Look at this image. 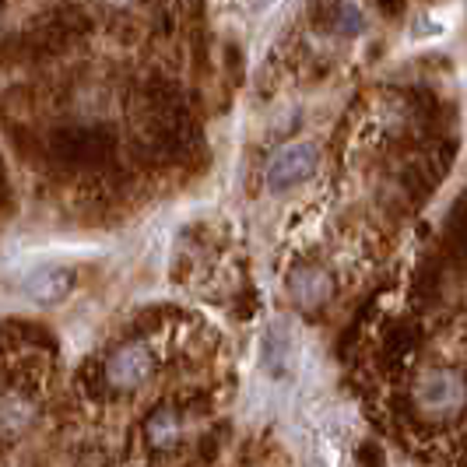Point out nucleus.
<instances>
[{
    "label": "nucleus",
    "mask_w": 467,
    "mask_h": 467,
    "mask_svg": "<svg viewBox=\"0 0 467 467\" xmlns=\"http://www.w3.org/2000/svg\"><path fill=\"white\" fill-rule=\"evenodd\" d=\"M408 404L425 425H450L467 411V376L450 366L421 369L411 379Z\"/></svg>",
    "instance_id": "nucleus-1"
},
{
    "label": "nucleus",
    "mask_w": 467,
    "mask_h": 467,
    "mask_svg": "<svg viewBox=\"0 0 467 467\" xmlns=\"http://www.w3.org/2000/svg\"><path fill=\"white\" fill-rule=\"evenodd\" d=\"M102 4H109V7H127V4H134V0H102Z\"/></svg>",
    "instance_id": "nucleus-9"
},
{
    "label": "nucleus",
    "mask_w": 467,
    "mask_h": 467,
    "mask_svg": "<svg viewBox=\"0 0 467 467\" xmlns=\"http://www.w3.org/2000/svg\"><path fill=\"white\" fill-rule=\"evenodd\" d=\"M144 436H148V443L155 446V450H169V446L180 443V436H183V419H180V411L176 408H159V411H151L148 421H144Z\"/></svg>",
    "instance_id": "nucleus-8"
},
{
    "label": "nucleus",
    "mask_w": 467,
    "mask_h": 467,
    "mask_svg": "<svg viewBox=\"0 0 467 467\" xmlns=\"http://www.w3.org/2000/svg\"><path fill=\"white\" fill-rule=\"evenodd\" d=\"M70 288H74V275H70L67 267H57V264L39 267V271H32V275L25 278V296L39 306L64 303L70 296Z\"/></svg>",
    "instance_id": "nucleus-5"
},
{
    "label": "nucleus",
    "mask_w": 467,
    "mask_h": 467,
    "mask_svg": "<svg viewBox=\"0 0 467 467\" xmlns=\"http://www.w3.org/2000/svg\"><path fill=\"white\" fill-rule=\"evenodd\" d=\"M32 421H36V404L28 394H22V390L0 394V440H18Z\"/></svg>",
    "instance_id": "nucleus-7"
},
{
    "label": "nucleus",
    "mask_w": 467,
    "mask_h": 467,
    "mask_svg": "<svg viewBox=\"0 0 467 467\" xmlns=\"http://www.w3.org/2000/svg\"><path fill=\"white\" fill-rule=\"evenodd\" d=\"M288 296L299 309H320L334 296V281L324 267H296L288 275Z\"/></svg>",
    "instance_id": "nucleus-4"
},
{
    "label": "nucleus",
    "mask_w": 467,
    "mask_h": 467,
    "mask_svg": "<svg viewBox=\"0 0 467 467\" xmlns=\"http://www.w3.org/2000/svg\"><path fill=\"white\" fill-rule=\"evenodd\" d=\"M260 362L264 369L275 376V379H285L292 373V362H296V337L285 324H275L264 334V345H260Z\"/></svg>",
    "instance_id": "nucleus-6"
},
{
    "label": "nucleus",
    "mask_w": 467,
    "mask_h": 467,
    "mask_svg": "<svg viewBox=\"0 0 467 467\" xmlns=\"http://www.w3.org/2000/svg\"><path fill=\"white\" fill-rule=\"evenodd\" d=\"M151 376H155V351L148 348L144 341L119 345L109 355V362H106V383L113 390H138Z\"/></svg>",
    "instance_id": "nucleus-3"
},
{
    "label": "nucleus",
    "mask_w": 467,
    "mask_h": 467,
    "mask_svg": "<svg viewBox=\"0 0 467 467\" xmlns=\"http://www.w3.org/2000/svg\"><path fill=\"white\" fill-rule=\"evenodd\" d=\"M317 162H320L317 144H309V140L288 144V148H281L278 155L271 159L264 183H267V190H271V193H285V190L306 183V180L317 172Z\"/></svg>",
    "instance_id": "nucleus-2"
},
{
    "label": "nucleus",
    "mask_w": 467,
    "mask_h": 467,
    "mask_svg": "<svg viewBox=\"0 0 467 467\" xmlns=\"http://www.w3.org/2000/svg\"><path fill=\"white\" fill-rule=\"evenodd\" d=\"M0 176H4V169H0Z\"/></svg>",
    "instance_id": "nucleus-10"
}]
</instances>
